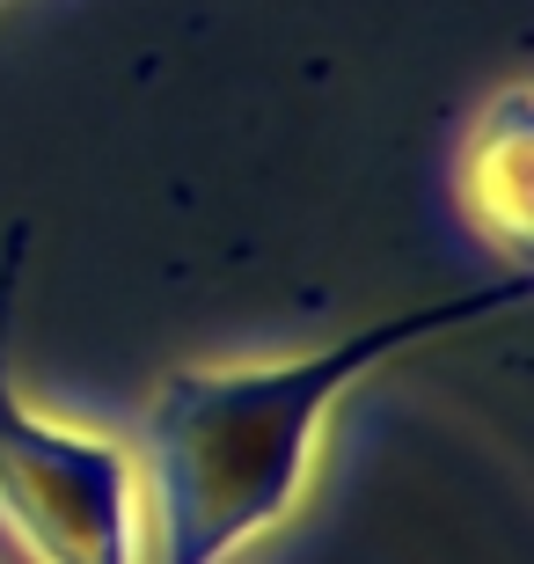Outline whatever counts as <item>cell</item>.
Segmentation results:
<instances>
[{"mask_svg":"<svg viewBox=\"0 0 534 564\" xmlns=\"http://www.w3.org/2000/svg\"><path fill=\"white\" fill-rule=\"evenodd\" d=\"M22 228L0 257V521L44 564H132L124 528V455L110 440H81L30 419L8 389V323H15Z\"/></svg>","mask_w":534,"mask_h":564,"instance_id":"obj_2","label":"cell"},{"mask_svg":"<svg viewBox=\"0 0 534 564\" xmlns=\"http://www.w3.org/2000/svg\"><path fill=\"white\" fill-rule=\"evenodd\" d=\"M527 301V272L498 279V286L425 301L389 323L337 337L323 352L293 359V367H257V375H168L140 419V455L154 477V521H162V564H220L235 543L271 528L293 506L308 440L337 389L381 367L389 352L417 345L454 323H483V315Z\"/></svg>","mask_w":534,"mask_h":564,"instance_id":"obj_1","label":"cell"}]
</instances>
